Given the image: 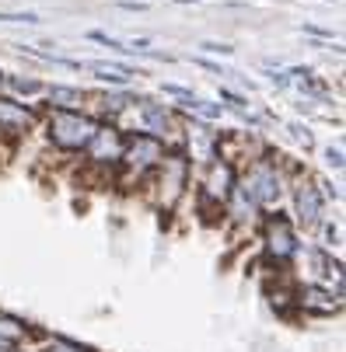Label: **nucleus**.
<instances>
[{"mask_svg":"<svg viewBox=\"0 0 346 352\" xmlns=\"http://www.w3.org/2000/svg\"><path fill=\"white\" fill-rule=\"evenodd\" d=\"M94 129H98V122L74 109H57L49 116V140L60 150H84L88 140L94 136Z\"/></svg>","mask_w":346,"mask_h":352,"instance_id":"obj_1","label":"nucleus"},{"mask_svg":"<svg viewBox=\"0 0 346 352\" xmlns=\"http://www.w3.org/2000/svg\"><path fill=\"white\" fill-rule=\"evenodd\" d=\"M158 185H161V206H175L185 185H189V157L185 154H172V157H161L158 161Z\"/></svg>","mask_w":346,"mask_h":352,"instance_id":"obj_2","label":"nucleus"},{"mask_svg":"<svg viewBox=\"0 0 346 352\" xmlns=\"http://www.w3.org/2000/svg\"><path fill=\"white\" fill-rule=\"evenodd\" d=\"M84 150H88V157H91L94 164H116V161H123L126 143H123L119 129H112V126H98Z\"/></svg>","mask_w":346,"mask_h":352,"instance_id":"obj_3","label":"nucleus"},{"mask_svg":"<svg viewBox=\"0 0 346 352\" xmlns=\"http://www.w3.org/2000/svg\"><path fill=\"white\" fill-rule=\"evenodd\" d=\"M165 157V146H161V140L158 136H151V133H143V136H136L126 150H123V161L136 171V175H143L147 168H158V161Z\"/></svg>","mask_w":346,"mask_h":352,"instance_id":"obj_4","label":"nucleus"},{"mask_svg":"<svg viewBox=\"0 0 346 352\" xmlns=\"http://www.w3.org/2000/svg\"><path fill=\"white\" fill-rule=\"evenodd\" d=\"M245 195L252 199V203H276L280 199V178H276V171L269 168V164H256L249 175H245Z\"/></svg>","mask_w":346,"mask_h":352,"instance_id":"obj_5","label":"nucleus"},{"mask_svg":"<svg viewBox=\"0 0 346 352\" xmlns=\"http://www.w3.org/2000/svg\"><path fill=\"white\" fill-rule=\"evenodd\" d=\"M35 126V112L25 109L21 102H11V98H0V129L11 133H28Z\"/></svg>","mask_w":346,"mask_h":352,"instance_id":"obj_6","label":"nucleus"},{"mask_svg":"<svg viewBox=\"0 0 346 352\" xmlns=\"http://www.w3.org/2000/svg\"><path fill=\"white\" fill-rule=\"evenodd\" d=\"M298 220L305 227H315L322 220V195L315 185H301L298 188Z\"/></svg>","mask_w":346,"mask_h":352,"instance_id":"obj_7","label":"nucleus"},{"mask_svg":"<svg viewBox=\"0 0 346 352\" xmlns=\"http://www.w3.org/2000/svg\"><path fill=\"white\" fill-rule=\"evenodd\" d=\"M231 185H234V171H231V164H214V168H210V178H207V195L221 203V199L231 195Z\"/></svg>","mask_w":346,"mask_h":352,"instance_id":"obj_8","label":"nucleus"},{"mask_svg":"<svg viewBox=\"0 0 346 352\" xmlns=\"http://www.w3.org/2000/svg\"><path fill=\"white\" fill-rule=\"evenodd\" d=\"M269 248L276 251V255H294V248H298V244H294V234H290V227L283 223V220H276V223H269Z\"/></svg>","mask_w":346,"mask_h":352,"instance_id":"obj_9","label":"nucleus"},{"mask_svg":"<svg viewBox=\"0 0 346 352\" xmlns=\"http://www.w3.org/2000/svg\"><path fill=\"white\" fill-rule=\"evenodd\" d=\"M143 126L151 129V136H165V133L172 129V119H168V112L158 109V105H143Z\"/></svg>","mask_w":346,"mask_h":352,"instance_id":"obj_10","label":"nucleus"},{"mask_svg":"<svg viewBox=\"0 0 346 352\" xmlns=\"http://www.w3.org/2000/svg\"><path fill=\"white\" fill-rule=\"evenodd\" d=\"M25 338V328L14 321H0V352H11L18 342Z\"/></svg>","mask_w":346,"mask_h":352,"instance_id":"obj_11","label":"nucleus"},{"mask_svg":"<svg viewBox=\"0 0 346 352\" xmlns=\"http://www.w3.org/2000/svg\"><path fill=\"white\" fill-rule=\"evenodd\" d=\"M49 102H57L60 109H74V105H81V91H74V87H49Z\"/></svg>","mask_w":346,"mask_h":352,"instance_id":"obj_12","label":"nucleus"},{"mask_svg":"<svg viewBox=\"0 0 346 352\" xmlns=\"http://www.w3.org/2000/svg\"><path fill=\"white\" fill-rule=\"evenodd\" d=\"M0 80H4L8 87H14V91H21V94H39V91H42V84H39V80H28V77H11V74H4V70H0Z\"/></svg>","mask_w":346,"mask_h":352,"instance_id":"obj_13","label":"nucleus"},{"mask_svg":"<svg viewBox=\"0 0 346 352\" xmlns=\"http://www.w3.org/2000/svg\"><path fill=\"white\" fill-rule=\"evenodd\" d=\"M49 352H84V349H74V345H63V342H60V345H53Z\"/></svg>","mask_w":346,"mask_h":352,"instance_id":"obj_14","label":"nucleus"},{"mask_svg":"<svg viewBox=\"0 0 346 352\" xmlns=\"http://www.w3.org/2000/svg\"><path fill=\"white\" fill-rule=\"evenodd\" d=\"M224 102H231V105H238V109L245 105V102H241V98H238V94H231V91H224Z\"/></svg>","mask_w":346,"mask_h":352,"instance_id":"obj_15","label":"nucleus"},{"mask_svg":"<svg viewBox=\"0 0 346 352\" xmlns=\"http://www.w3.org/2000/svg\"><path fill=\"white\" fill-rule=\"evenodd\" d=\"M339 157H343V154H339V150H329V164H336V168H339V164H343Z\"/></svg>","mask_w":346,"mask_h":352,"instance_id":"obj_16","label":"nucleus"}]
</instances>
